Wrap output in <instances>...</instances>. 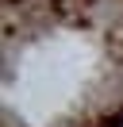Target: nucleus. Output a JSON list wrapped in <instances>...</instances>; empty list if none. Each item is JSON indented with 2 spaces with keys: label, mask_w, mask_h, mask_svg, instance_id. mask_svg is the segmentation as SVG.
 Masks as SVG:
<instances>
[{
  "label": "nucleus",
  "mask_w": 123,
  "mask_h": 127,
  "mask_svg": "<svg viewBox=\"0 0 123 127\" xmlns=\"http://www.w3.org/2000/svg\"><path fill=\"white\" fill-rule=\"evenodd\" d=\"M4 127H123V0H4Z\"/></svg>",
  "instance_id": "f257e3e1"
}]
</instances>
